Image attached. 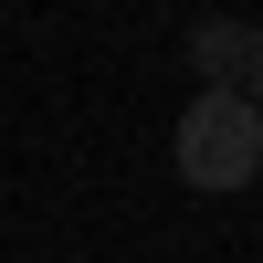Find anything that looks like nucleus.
I'll return each mask as SVG.
<instances>
[{
    "instance_id": "1",
    "label": "nucleus",
    "mask_w": 263,
    "mask_h": 263,
    "mask_svg": "<svg viewBox=\"0 0 263 263\" xmlns=\"http://www.w3.org/2000/svg\"><path fill=\"white\" fill-rule=\"evenodd\" d=\"M168 158H179V179L211 190V200L253 190V179H263V105H242V95H190Z\"/></svg>"
},
{
    "instance_id": "2",
    "label": "nucleus",
    "mask_w": 263,
    "mask_h": 263,
    "mask_svg": "<svg viewBox=\"0 0 263 263\" xmlns=\"http://www.w3.org/2000/svg\"><path fill=\"white\" fill-rule=\"evenodd\" d=\"M190 74H200V95L263 105V21H190Z\"/></svg>"
}]
</instances>
